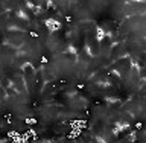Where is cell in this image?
<instances>
[{
	"mask_svg": "<svg viewBox=\"0 0 146 143\" xmlns=\"http://www.w3.org/2000/svg\"><path fill=\"white\" fill-rule=\"evenodd\" d=\"M139 73H140V78H141V81H145V79H146V67L140 69V70H139Z\"/></svg>",
	"mask_w": 146,
	"mask_h": 143,
	"instance_id": "6da1fadb",
	"label": "cell"
}]
</instances>
